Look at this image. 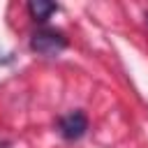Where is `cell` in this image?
I'll return each instance as SVG.
<instances>
[{
  "label": "cell",
  "instance_id": "obj_3",
  "mask_svg": "<svg viewBox=\"0 0 148 148\" xmlns=\"http://www.w3.org/2000/svg\"><path fill=\"white\" fill-rule=\"evenodd\" d=\"M56 9H58V7H56L53 2H44V0H32V2L28 5V12H30V16H32L35 21H46Z\"/></svg>",
  "mask_w": 148,
  "mask_h": 148
},
{
  "label": "cell",
  "instance_id": "obj_1",
  "mask_svg": "<svg viewBox=\"0 0 148 148\" xmlns=\"http://www.w3.org/2000/svg\"><path fill=\"white\" fill-rule=\"evenodd\" d=\"M30 46L32 51L42 53V56H58L65 46H67V39L60 30H53V28H44V30H37L30 39Z\"/></svg>",
  "mask_w": 148,
  "mask_h": 148
},
{
  "label": "cell",
  "instance_id": "obj_2",
  "mask_svg": "<svg viewBox=\"0 0 148 148\" xmlns=\"http://www.w3.org/2000/svg\"><path fill=\"white\" fill-rule=\"evenodd\" d=\"M60 134L65 136V139H69V141H74V139H81L83 134H86V130H88V118H86V113H81V111H72V113H67V116H62L60 118Z\"/></svg>",
  "mask_w": 148,
  "mask_h": 148
}]
</instances>
